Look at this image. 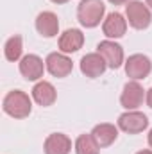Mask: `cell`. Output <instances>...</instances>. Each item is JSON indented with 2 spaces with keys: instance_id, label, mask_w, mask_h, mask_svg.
<instances>
[{
  "instance_id": "obj_10",
  "label": "cell",
  "mask_w": 152,
  "mask_h": 154,
  "mask_svg": "<svg viewBox=\"0 0 152 154\" xmlns=\"http://www.w3.org/2000/svg\"><path fill=\"white\" fill-rule=\"evenodd\" d=\"M102 32L108 39H118L127 32V18L122 13H109L102 22Z\"/></svg>"
},
{
  "instance_id": "obj_6",
  "label": "cell",
  "mask_w": 152,
  "mask_h": 154,
  "mask_svg": "<svg viewBox=\"0 0 152 154\" xmlns=\"http://www.w3.org/2000/svg\"><path fill=\"white\" fill-rule=\"evenodd\" d=\"M145 97H147V91L143 90V86L138 81H129V82H125V86L122 90L120 104H122L123 109L132 111V109H138L143 104Z\"/></svg>"
},
{
  "instance_id": "obj_21",
  "label": "cell",
  "mask_w": 152,
  "mask_h": 154,
  "mask_svg": "<svg viewBox=\"0 0 152 154\" xmlns=\"http://www.w3.org/2000/svg\"><path fill=\"white\" fill-rule=\"evenodd\" d=\"M147 140H149V147L152 149V129L149 131V138H147Z\"/></svg>"
},
{
  "instance_id": "obj_15",
  "label": "cell",
  "mask_w": 152,
  "mask_h": 154,
  "mask_svg": "<svg viewBox=\"0 0 152 154\" xmlns=\"http://www.w3.org/2000/svg\"><path fill=\"white\" fill-rule=\"evenodd\" d=\"M45 154H70L72 151V140L65 133H52L47 136L43 143Z\"/></svg>"
},
{
  "instance_id": "obj_16",
  "label": "cell",
  "mask_w": 152,
  "mask_h": 154,
  "mask_svg": "<svg viewBox=\"0 0 152 154\" xmlns=\"http://www.w3.org/2000/svg\"><path fill=\"white\" fill-rule=\"evenodd\" d=\"M91 136L95 138V142L99 143L100 149H102V147H109L111 143L116 142V138H118V125L108 124V122L97 124V125L91 129Z\"/></svg>"
},
{
  "instance_id": "obj_18",
  "label": "cell",
  "mask_w": 152,
  "mask_h": 154,
  "mask_svg": "<svg viewBox=\"0 0 152 154\" xmlns=\"http://www.w3.org/2000/svg\"><path fill=\"white\" fill-rule=\"evenodd\" d=\"M75 154H100V147L95 142V138L90 134H79L74 143Z\"/></svg>"
},
{
  "instance_id": "obj_11",
  "label": "cell",
  "mask_w": 152,
  "mask_h": 154,
  "mask_svg": "<svg viewBox=\"0 0 152 154\" xmlns=\"http://www.w3.org/2000/svg\"><path fill=\"white\" fill-rule=\"evenodd\" d=\"M108 70L106 59L99 52H90L81 59V72L90 79H97Z\"/></svg>"
},
{
  "instance_id": "obj_9",
  "label": "cell",
  "mask_w": 152,
  "mask_h": 154,
  "mask_svg": "<svg viewBox=\"0 0 152 154\" xmlns=\"http://www.w3.org/2000/svg\"><path fill=\"white\" fill-rule=\"evenodd\" d=\"M97 52L106 59L108 68L116 70V68H120L125 63V59H123V48L114 39H104V41H100L97 45Z\"/></svg>"
},
{
  "instance_id": "obj_12",
  "label": "cell",
  "mask_w": 152,
  "mask_h": 154,
  "mask_svg": "<svg viewBox=\"0 0 152 154\" xmlns=\"http://www.w3.org/2000/svg\"><path fill=\"white\" fill-rule=\"evenodd\" d=\"M31 95H32V100L38 104V106H43V108H48L56 102L57 99V91L54 88L52 82L48 81H38L32 90H31Z\"/></svg>"
},
{
  "instance_id": "obj_3",
  "label": "cell",
  "mask_w": 152,
  "mask_h": 154,
  "mask_svg": "<svg viewBox=\"0 0 152 154\" xmlns=\"http://www.w3.org/2000/svg\"><path fill=\"white\" fill-rule=\"evenodd\" d=\"M125 18L132 29L143 31L152 23V11L147 4H143L140 0H131L125 5Z\"/></svg>"
},
{
  "instance_id": "obj_7",
  "label": "cell",
  "mask_w": 152,
  "mask_h": 154,
  "mask_svg": "<svg viewBox=\"0 0 152 154\" xmlns=\"http://www.w3.org/2000/svg\"><path fill=\"white\" fill-rule=\"evenodd\" d=\"M18 70H20L22 77H25L27 81H39L47 70V65L39 56L27 54L18 61Z\"/></svg>"
},
{
  "instance_id": "obj_17",
  "label": "cell",
  "mask_w": 152,
  "mask_h": 154,
  "mask_svg": "<svg viewBox=\"0 0 152 154\" xmlns=\"http://www.w3.org/2000/svg\"><path fill=\"white\" fill-rule=\"evenodd\" d=\"M22 54H23V39H22V36L14 34V36H11L5 41V45H4V56H5L7 61L16 63V61H20L23 57Z\"/></svg>"
},
{
  "instance_id": "obj_24",
  "label": "cell",
  "mask_w": 152,
  "mask_h": 154,
  "mask_svg": "<svg viewBox=\"0 0 152 154\" xmlns=\"http://www.w3.org/2000/svg\"><path fill=\"white\" fill-rule=\"evenodd\" d=\"M145 4H147V5L150 7V11H152V0H145Z\"/></svg>"
},
{
  "instance_id": "obj_14",
  "label": "cell",
  "mask_w": 152,
  "mask_h": 154,
  "mask_svg": "<svg viewBox=\"0 0 152 154\" xmlns=\"http://www.w3.org/2000/svg\"><path fill=\"white\" fill-rule=\"evenodd\" d=\"M84 45V34L81 29H66L57 41V47L63 54H74Z\"/></svg>"
},
{
  "instance_id": "obj_2",
  "label": "cell",
  "mask_w": 152,
  "mask_h": 154,
  "mask_svg": "<svg viewBox=\"0 0 152 154\" xmlns=\"http://www.w3.org/2000/svg\"><path fill=\"white\" fill-rule=\"evenodd\" d=\"M106 5L102 0H81L77 5V20L82 27L93 29L104 22Z\"/></svg>"
},
{
  "instance_id": "obj_20",
  "label": "cell",
  "mask_w": 152,
  "mask_h": 154,
  "mask_svg": "<svg viewBox=\"0 0 152 154\" xmlns=\"http://www.w3.org/2000/svg\"><path fill=\"white\" fill-rule=\"evenodd\" d=\"M113 5H122V4H129L131 0H109Z\"/></svg>"
},
{
  "instance_id": "obj_23",
  "label": "cell",
  "mask_w": 152,
  "mask_h": 154,
  "mask_svg": "<svg viewBox=\"0 0 152 154\" xmlns=\"http://www.w3.org/2000/svg\"><path fill=\"white\" fill-rule=\"evenodd\" d=\"M50 2H54V4H66L68 0H50Z\"/></svg>"
},
{
  "instance_id": "obj_22",
  "label": "cell",
  "mask_w": 152,
  "mask_h": 154,
  "mask_svg": "<svg viewBox=\"0 0 152 154\" xmlns=\"http://www.w3.org/2000/svg\"><path fill=\"white\" fill-rule=\"evenodd\" d=\"M136 154H152V149H145V151H138Z\"/></svg>"
},
{
  "instance_id": "obj_13",
  "label": "cell",
  "mask_w": 152,
  "mask_h": 154,
  "mask_svg": "<svg viewBox=\"0 0 152 154\" xmlns=\"http://www.w3.org/2000/svg\"><path fill=\"white\" fill-rule=\"evenodd\" d=\"M36 31L43 38H54L59 34V18L52 11H43L36 16Z\"/></svg>"
},
{
  "instance_id": "obj_5",
  "label": "cell",
  "mask_w": 152,
  "mask_h": 154,
  "mask_svg": "<svg viewBox=\"0 0 152 154\" xmlns=\"http://www.w3.org/2000/svg\"><path fill=\"white\" fill-rule=\"evenodd\" d=\"M116 125H118L120 131H123L127 134H138V133H143L149 127V118L141 111L132 109V111H125V113H122L118 116Z\"/></svg>"
},
{
  "instance_id": "obj_1",
  "label": "cell",
  "mask_w": 152,
  "mask_h": 154,
  "mask_svg": "<svg viewBox=\"0 0 152 154\" xmlns=\"http://www.w3.org/2000/svg\"><path fill=\"white\" fill-rule=\"evenodd\" d=\"M2 109L4 113L16 120H22V118H27L32 111V99L22 91V90H13L9 91L4 100H2Z\"/></svg>"
},
{
  "instance_id": "obj_8",
  "label": "cell",
  "mask_w": 152,
  "mask_h": 154,
  "mask_svg": "<svg viewBox=\"0 0 152 154\" xmlns=\"http://www.w3.org/2000/svg\"><path fill=\"white\" fill-rule=\"evenodd\" d=\"M45 65H47V72L50 75L57 77V79H63V77H68L74 70V63L72 59L63 54V52H52L47 56L45 59Z\"/></svg>"
},
{
  "instance_id": "obj_4",
  "label": "cell",
  "mask_w": 152,
  "mask_h": 154,
  "mask_svg": "<svg viewBox=\"0 0 152 154\" xmlns=\"http://www.w3.org/2000/svg\"><path fill=\"white\" fill-rule=\"evenodd\" d=\"M125 66V74L131 81H141L147 79L152 72V61L149 56L145 54H132L129 56V59L123 63Z\"/></svg>"
},
{
  "instance_id": "obj_19",
  "label": "cell",
  "mask_w": 152,
  "mask_h": 154,
  "mask_svg": "<svg viewBox=\"0 0 152 154\" xmlns=\"http://www.w3.org/2000/svg\"><path fill=\"white\" fill-rule=\"evenodd\" d=\"M145 102H147V106L152 109V88L147 90V97H145Z\"/></svg>"
}]
</instances>
